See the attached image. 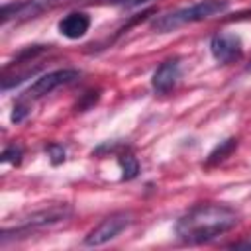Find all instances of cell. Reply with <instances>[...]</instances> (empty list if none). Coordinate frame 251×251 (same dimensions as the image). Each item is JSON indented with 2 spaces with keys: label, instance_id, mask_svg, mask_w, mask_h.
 <instances>
[{
  "label": "cell",
  "instance_id": "6da1fadb",
  "mask_svg": "<svg viewBox=\"0 0 251 251\" xmlns=\"http://www.w3.org/2000/svg\"><path fill=\"white\" fill-rule=\"evenodd\" d=\"M239 222V214L224 204H198L176 222V235L188 243L210 241Z\"/></svg>",
  "mask_w": 251,
  "mask_h": 251
},
{
  "label": "cell",
  "instance_id": "7a4b0ae2",
  "mask_svg": "<svg viewBox=\"0 0 251 251\" xmlns=\"http://www.w3.org/2000/svg\"><path fill=\"white\" fill-rule=\"evenodd\" d=\"M227 8H229L227 0H200L188 8H180V10L157 16L151 22V29L157 33H169V31H175L186 24L202 22V20H208L212 16L224 14Z\"/></svg>",
  "mask_w": 251,
  "mask_h": 251
},
{
  "label": "cell",
  "instance_id": "3957f363",
  "mask_svg": "<svg viewBox=\"0 0 251 251\" xmlns=\"http://www.w3.org/2000/svg\"><path fill=\"white\" fill-rule=\"evenodd\" d=\"M67 2H71V0H24L18 4H10V6L2 8V22L4 24H8L10 20H16V24L25 22V20L41 16L43 12H51Z\"/></svg>",
  "mask_w": 251,
  "mask_h": 251
},
{
  "label": "cell",
  "instance_id": "277c9868",
  "mask_svg": "<svg viewBox=\"0 0 251 251\" xmlns=\"http://www.w3.org/2000/svg\"><path fill=\"white\" fill-rule=\"evenodd\" d=\"M131 224V214L129 212H116L112 216H108L106 220H102L86 237H84V245L96 247V245H104L110 239L118 237L127 226Z\"/></svg>",
  "mask_w": 251,
  "mask_h": 251
},
{
  "label": "cell",
  "instance_id": "5b68a950",
  "mask_svg": "<svg viewBox=\"0 0 251 251\" xmlns=\"http://www.w3.org/2000/svg\"><path fill=\"white\" fill-rule=\"evenodd\" d=\"M78 75H80V73H78L76 69H59V71H51V73L39 76V78L27 88L25 96H27V98H41V96L53 92L55 88L76 80Z\"/></svg>",
  "mask_w": 251,
  "mask_h": 251
},
{
  "label": "cell",
  "instance_id": "8992f818",
  "mask_svg": "<svg viewBox=\"0 0 251 251\" xmlns=\"http://www.w3.org/2000/svg\"><path fill=\"white\" fill-rule=\"evenodd\" d=\"M210 51L220 63H233L243 53V43L235 33H216L210 41Z\"/></svg>",
  "mask_w": 251,
  "mask_h": 251
},
{
  "label": "cell",
  "instance_id": "52a82bcc",
  "mask_svg": "<svg viewBox=\"0 0 251 251\" xmlns=\"http://www.w3.org/2000/svg\"><path fill=\"white\" fill-rule=\"evenodd\" d=\"M71 216V208L67 204H59V206H51L39 212L29 214L27 218L22 220V224L14 229V231H22V229H29V227H39V226H47V224H55L61 220H67Z\"/></svg>",
  "mask_w": 251,
  "mask_h": 251
},
{
  "label": "cell",
  "instance_id": "ba28073f",
  "mask_svg": "<svg viewBox=\"0 0 251 251\" xmlns=\"http://www.w3.org/2000/svg\"><path fill=\"white\" fill-rule=\"evenodd\" d=\"M180 78V63L176 59H169L165 63H161L157 67V71L153 73V78H151V86L155 92L159 94H165L169 90L175 88V84L178 82Z\"/></svg>",
  "mask_w": 251,
  "mask_h": 251
},
{
  "label": "cell",
  "instance_id": "9c48e42d",
  "mask_svg": "<svg viewBox=\"0 0 251 251\" xmlns=\"http://www.w3.org/2000/svg\"><path fill=\"white\" fill-rule=\"evenodd\" d=\"M90 27V18L84 12H71L59 22V33L67 39H78L82 37Z\"/></svg>",
  "mask_w": 251,
  "mask_h": 251
},
{
  "label": "cell",
  "instance_id": "30bf717a",
  "mask_svg": "<svg viewBox=\"0 0 251 251\" xmlns=\"http://www.w3.org/2000/svg\"><path fill=\"white\" fill-rule=\"evenodd\" d=\"M237 147V139H233V137H229V139H226V141H222L212 153H210V157H208V165H212V163H218V161H224L233 149Z\"/></svg>",
  "mask_w": 251,
  "mask_h": 251
},
{
  "label": "cell",
  "instance_id": "8fae6325",
  "mask_svg": "<svg viewBox=\"0 0 251 251\" xmlns=\"http://www.w3.org/2000/svg\"><path fill=\"white\" fill-rule=\"evenodd\" d=\"M120 167H122V178H124V180H131V178H135L137 173H139V163H137V159H135L133 155H129V153L120 157Z\"/></svg>",
  "mask_w": 251,
  "mask_h": 251
},
{
  "label": "cell",
  "instance_id": "7c38bea8",
  "mask_svg": "<svg viewBox=\"0 0 251 251\" xmlns=\"http://www.w3.org/2000/svg\"><path fill=\"white\" fill-rule=\"evenodd\" d=\"M45 151H47V155H49V159H51L53 165H61L65 161V149H63V145L51 143V145L45 147Z\"/></svg>",
  "mask_w": 251,
  "mask_h": 251
},
{
  "label": "cell",
  "instance_id": "4fadbf2b",
  "mask_svg": "<svg viewBox=\"0 0 251 251\" xmlns=\"http://www.w3.org/2000/svg\"><path fill=\"white\" fill-rule=\"evenodd\" d=\"M22 159V147L20 145H10L4 149L2 153V163H12V165H18Z\"/></svg>",
  "mask_w": 251,
  "mask_h": 251
},
{
  "label": "cell",
  "instance_id": "5bb4252c",
  "mask_svg": "<svg viewBox=\"0 0 251 251\" xmlns=\"http://www.w3.org/2000/svg\"><path fill=\"white\" fill-rule=\"evenodd\" d=\"M29 114V108L25 106V104H18V106H14V112H12V122H22L25 116Z\"/></svg>",
  "mask_w": 251,
  "mask_h": 251
},
{
  "label": "cell",
  "instance_id": "9a60e30c",
  "mask_svg": "<svg viewBox=\"0 0 251 251\" xmlns=\"http://www.w3.org/2000/svg\"><path fill=\"white\" fill-rule=\"evenodd\" d=\"M112 4L116 6H126V8H131V6H139L143 2H149V0H110Z\"/></svg>",
  "mask_w": 251,
  "mask_h": 251
},
{
  "label": "cell",
  "instance_id": "2e32d148",
  "mask_svg": "<svg viewBox=\"0 0 251 251\" xmlns=\"http://www.w3.org/2000/svg\"><path fill=\"white\" fill-rule=\"evenodd\" d=\"M233 247H249V249H251V241H249V243H235Z\"/></svg>",
  "mask_w": 251,
  "mask_h": 251
},
{
  "label": "cell",
  "instance_id": "e0dca14e",
  "mask_svg": "<svg viewBox=\"0 0 251 251\" xmlns=\"http://www.w3.org/2000/svg\"><path fill=\"white\" fill-rule=\"evenodd\" d=\"M247 71H251V63H249V65H247Z\"/></svg>",
  "mask_w": 251,
  "mask_h": 251
}]
</instances>
